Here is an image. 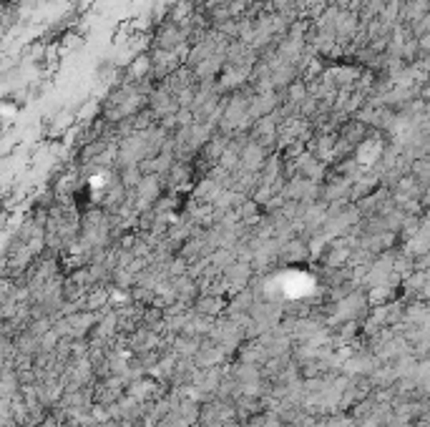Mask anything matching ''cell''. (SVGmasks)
<instances>
[{
  "instance_id": "cell-1",
  "label": "cell",
  "mask_w": 430,
  "mask_h": 427,
  "mask_svg": "<svg viewBox=\"0 0 430 427\" xmlns=\"http://www.w3.org/2000/svg\"><path fill=\"white\" fill-rule=\"evenodd\" d=\"M219 309H222V299H219V294H201V297L196 299V312L204 314V317L219 312Z\"/></svg>"
},
{
  "instance_id": "cell-2",
  "label": "cell",
  "mask_w": 430,
  "mask_h": 427,
  "mask_svg": "<svg viewBox=\"0 0 430 427\" xmlns=\"http://www.w3.org/2000/svg\"><path fill=\"white\" fill-rule=\"evenodd\" d=\"M18 103L15 101H0V121L3 123H10L15 118V114H18Z\"/></svg>"
}]
</instances>
